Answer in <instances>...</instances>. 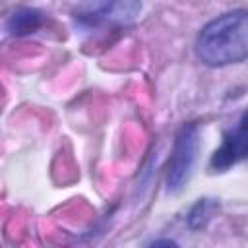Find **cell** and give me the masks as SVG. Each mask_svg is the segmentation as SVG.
I'll return each instance as SVG.
<instances>
[{
	"instance_id": "6",
	"label": "cell",
	"mask_w": 248,
	"mask_h": 248,
	"mask_svg": "<svg viewBox=\"0 0 248 248\" xmlns=\"http://www.w3.org/2000/svg\"><path fill=\"white\" fill-rule=\"evenodd\" d=\"M213 209H215V203L211 200H198L196 205L188 213V225H190V229H202L209 221Z\"/></svg>"
},
{
	"instance_id": "5",
	"label": "cell",
	"mask_w": 248,
	"mask_h": 248,
	"mask_svg": "<svg viewBox=\"0 0 248 248\" xmlns=\"http://www.w3.org/2000/svg\"><path fill=\"white\" fill-rule=\"evenodd\" d=\"M45 23V14L37 8H19L16 10L8 23H6V29L10 31V35H16V37H21V35H29V33H35L37 29H41Z\"/></svg>"
},
{
	"instance_id": "4",
	"label": "cell",
	"mask_w": 248,
	"mask_h": 248,
	"mask_svg": "<svg viewBox=\"0 0 248 248\" xmlns=\"http://www.w3.org/2000/svg\"><path fill=\"white\" fill-rule=\"evenodd\" d=\"M244 157H246V130H244V114H242L238 124L225 134L221 147L213 153L211 169L227 170L229 167L242 161Z\"/></svg>"
},
{
	"instance_id": "3",
	"label": "cell",
	"mask_w": 248,
	"mask_h": 248,
	"mask_svg": "<svg viewBox=\"0 0 248 248\" xmlns=\"http://www.w3.org/2000/svg\"><path fill=\"white\" fill-rule=\"evenodd\" d=\"M198 145H200V138H198V126L196 124H184L174 140V151L169 163V172H167V188L170 192L180 190L194 169L196 163V155H198Z\"/></svg>"
},
{
	"instance_id": "2",
	"label": "cell",
	"mask_w": 248,
	"mask_h": 248,
	"mask_svg": "<svg viewBox=\"0 0 248 248\" xmlns=\"http://www.w3.org/2000/svg\"><path fill=\"white\" fill-rule=\"evenodd\" d=\"M141 0H81L74 12L79 27L97 29L105 25H122L136 19Z\"/></svg>"
},
{
	"instance_id": "1",
	"label": "cell",
	"mask_w": 248,
	"mask_h": 248,
	"mask_svg": "<svg viewBox=\"0 0 248 248\" xmlns=\"http://www.w3.org/2000/svg\"><path fill=\"white\" fill-rule=\"evenodd\" d=\"M196 56L207 66H229L248 56V12L234 10L211 19L196 39Z\"/></svg>"
}]
</instances>
